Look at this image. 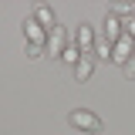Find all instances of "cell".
Here are the masks:
<instances>
[{"instance_id": "cell-11", "label": "cell", "mask_w": 135, "mask_h": 135, "mask_svg": "<svg viewBox=\"0 0 135 135\" xmlns=\"http://www.w3.org/2000/svg\"><path fill=\"white\" fill-rule=\"evenodd\" d=\"M122 34L135 41V14H132V17H122Z\"/></svg>"}, {"instance_id": "cell-7", "label": "cell", "mask_w": 135, "mask_h": 135, "mask_svg": "<svg viewBox=\"0 0 135 135\" xmlns=\"http://www.w3.org/2000/svg\"><path fill=\"white\" fill-rule=\"evenodd\" d=\"M31 17H34V20H37V24H41V27H44L47 34L57 27V14H54V7H47V3H37Z\"/></svg>"}, {"instance_id": "cell-5", "label": "cell", "mask_w": 135, "mask_h": 135, "mask_svg": "<svg viewBox=\"0 0 135 135\" xmlns=\"http://www.w3.org/2000/svg\"><path fill=\"white\" fill-rule=\"evenodd\" d=\"M20 34H24V41H27V44H37V47H44V44H47V31H44L34 17H27V20L20 24Z\"/></svg>"}, {"instance_id": "cell-1", "label": "cell", "mask_w": 135, "mask_h": 135, "mask_svg": "<svg viewBox=\"0 0 135 135\" xmlns=\"http://www.w3.org/2000/svg\"><path fill=\"white\" fill-rule=\"evenodd\" d=\"M68 125H71L74 132H81V135H101L105 132L101 115L91 112V108H71V112H68Z\"/></svg>"}, {"instance_id": "cell-10", "label": "cell", "mask_w": 135, "mask_h": 135, "mask_svg": "<svg viewBox=\"0 0 135 135\" xmlns=\"http://www.w3.org/2000/svg\"><path fill=\"white\" fill-rule=\"evenodd\" d=\"M20 51L27 54V61H37V57H44V47H37V44H27V41L20 44Z\"/></svg>"}, {"instance_id": "cell-2", "label": "cell", "mask_w": 135, "mask_h": 135, "mask_svg": "<svg viewBox=\"0 0 135 135\" xmlns=\"http://www.w3.org/2000/svg\"><path fill=\"white\" fill-rule=\"evenodd\" d=\"M95 44H98V27H95V24L81 20V24L71 27V47H78L81 54H91Z\"/></svg>"}, {"instance_id": "cell-9", "label": "cell", "mask_w": 135, "mask_h": 135, "mask_svg": "<svg viewBox=\"0 0 135 135\" xmlns=\"http://www.w3.org/2000/svg\"><path fill=\"white\" fill-rule=\"evenodd\" d=\"M81 57H84V54H81L78 47H71V44H68V47H64V54H61V61H64L68 68H74L78 61H81Z\"/></svg>"}, {"instance_id": "cell-3", "label": "cell", "mask_w": 135, "mask_h": 135, "mask_svg": "<svg viewBox=\"0 0 135 135\" xmlns=\"http://www.w3.org/2000/svg\"><path fill=\"white\" fill-rule=\"evenodd\" d=\"M68 44H71V31L57 24V27H54V31L47 34V44H44V54H47V57H57V61H61V54H64V47H68Z\"/></svg>"}, {"instance_id": "cell-8", "label": "cell", "mask_w": 135, "mask_h": 135, "mask_svg": "<svg viewBox=\"0 0 135 135\" xmlns=\"http://www.w3.org/2000/svg\"><path fill=\"white\" fill-rule=\"evenodd\" d=\"M71 74H74V81H91V78H95V57H91V54H84L81 61H78V64L71 68Z\"/></svg>"}, {"instance_id": "cell-12", "label": "cell", "mask_w": 135, "mask_h": 135, "mask_svg": "<svg viewBox=\"0 0 135 135\" xmlns=\"http://www.w3.org/2000/svg\"><path fill=\"white\" fill-rule=\"evenodd\" d=\"M122 74H125V81H135V57H128L122 64Z\"/></svg>"}, {"instance_id": "cell-6", "label": "cell", "mask_w": 135, "mask_h": 135, "mask_svg": "<svg viewBox=\"0 0 135 135\" xmlns=\"http://www.w3.org/2000/svg\"><path fill=\"white\" fill-rule=\"evenodd\" d=\"M128 57H135V41L122 34L115 44H112V64H118V68H122L125 61H128Z\"/></svg>"}, {"instance_id": "cell-4", "label": "cell", "mask_w": 135, "mask_h": 135, "mask_svg": "<svg viewBox=\"0 0 135 135\" xmlns=\"http://www.w3.org/2000/svg\"><path fill=\"white\" fill-rule=\"evenodd\" d=\"M98 37H105L108 44H115L118 37H122V17L112 14V10H105V17H101V27H98Z\"/></svg>"}]
</instances>
